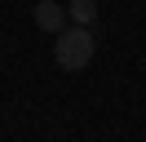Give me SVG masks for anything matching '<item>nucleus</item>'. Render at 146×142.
Wrapping results in <instances>:
<instances>
[{
	"mask_svg": "<svg viewBox=\"0 0 146 142\" xmlns=\"http://www.w3.org/2000/svg\"><path fill=\"white\" fill-rule=\"evenodd\" d=\"M98 53V40H93V27H66V31L53 36V62L62 71H84Z\"/></svg>",
	"mask_w": 146,
	"mask_h": 142,
	"instance_id": "f257e3e1",
	"label": "nucleus"
},
{
	"mask_svg": "<svg viewBox=\"0 0 146 142\" xmlns=\"http://www.w3.org/2000/svg\"><path fill=\"white\" fill-rule=\"evenodd\" d=\"M31 18H36V27L40 31H49V36H58V31H66V5H58V0H36V9H31Z\"/></svg>",
	"mask_w": 146,
	"mask_h": 142,
	"instance_id": "f03ea898",
	"label": "nucleus"
},
{
	"mask_svg": "<svg viewBox=\"0 0 146 142\" xmlns=\"http://www.w3.org/2000/svg\"><path fill=\"white\" fill-rule=\"evenodd\" d=\"M66 18H71V27H93L98 22V0H71Z\"/></svg>",
	"mask_w": 146,
	"mask_h": 142,
	"instance_id": "7ed1b4c3",
	"label": "nucleus"
}]
</instances>
